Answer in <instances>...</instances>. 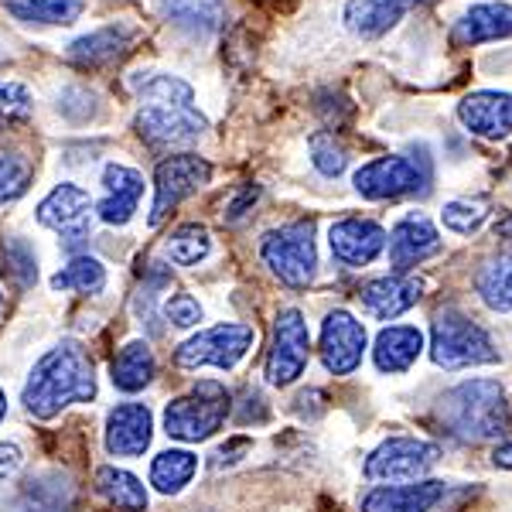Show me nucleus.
<instances>
[{
	"label": "nucleus",
	"instance_id": "obj_40",
	"mask_svg": "<svg viewBox=\"0 0 512 512\" xmlns=\"http://www.w3.org/2000/svg\"><path fill=\"white\" fill-rule=\"evenodd\" d=\"M21 465H24V454L18 444H0V478L18 475Z\"/></svg>",
	"mask_w": 512,
	"mask_h": 512
},
{
	"label": "nucleus",
	"instance_id": "obj_33",
	"mask_svg": "<svg viewBox=\"0 0 512 512\" xmlns=\"http://www.w3.org/2000/svg\"><path fill=\"white\" fill-rule=\"evenodd\" d=\"M55 291H79V294H99L106 287V267L96 256H76L69 267H62L52 277Z\"/></svg>",
	"mask_w": 512,
	"mask_h": 512
},
{
	"label": "nucleus",
	"instance_id": "obj_14",
	"mask_svg": "<svg viewBox=\"0 0 512 512\" xmlns=\"http://www.w3.org/2000/svg\"><path fill=\"white\" fill-rule=\"evenodd\" d=\"M458 120L468 134L482 140H502L512 134V96L499 89H478L458 103Z\"/></svg>",
	"mask_w": 512,
	"mask_h": 512
},
{
	"label": "nucleus",
	"instance_id": "obj_7",
	"mask_svg": "<svg viewBox=\"0 0 512 512\" xmlns=\"http://www.w3.org/2000/svg\"><path fill=\"white\" fill-rule=\"evenodd\" d=\"M212 178V164L198 154H175L164 158L154 171V209H151V226H161L168 219L171 209H178L188 195H195L198 188H205Z\"/></svg>",
	"mask_w": 512,
	"mask_h": 512
},
{
	"label": "nucleus",
	"instance_id": "obj_41",
	"mask_svg": "<svg viewBox=\"0 0 512 512\" xmlns=\"http://www.w3.org/2000/svg\"><path fill=\"white\" fill-rule=\"evenodd\" d=\"M256 198H260V188H256V185H246V188H243V195H239L236 202L229 205V219H239V216H243V212L250 209Z\"/></svg>",
	"mask_w": 512,
	"mask_h": 512
},
{
	"label": "nucleus",
	"instance_id": "obj_15",
	"mask_svg": "<svg viewBox=\"0 0 512 512\" xmlns=\"http://www.w3.org/2000/svg\"><path fill=\"white\" fill-rule=\"evenodd\" d=\"M328 246L345 267H366L386 250V229L373 219H342L328 229Z\"/></svg>",
	"mask_w": 512,
	"mask_h": 512
},
{
	"label": "nucleus",
	"instance_id": "obj_17",
	"mask_svg": "<svg viewBox=\"0 0 512 512\" xmlns=\"http://www.w3.org/2000/svg\"><path fill=\"white\" fill-rule=\"evenodd\" d=\"M103 202L96 205L99 219L106 226H127L134 219L140 198H144V175L137 168H127V164H106L103 171Z\"/></svg>",
	"mask_w": 512,
	"mask_h": 512
},
{
	"label": "nucleus",
	"instance_id": "obj_2",
	"mask_svg": "<svg viewBox=\"0 0 512 512\" xmlns=\"http://www.w3.org/2000/svg\"><path fill=\"white\" fill-rule=\"evenodd\" d=\"M444 431L458 441L478 444L509 431V403L499 379H468L448 390L437 403Z\"/></svg>",
	"mask_w": 512,
	"mask_h": 512
},
{
	"label": "nucleus",
	"instance_id": "obj_42",
	"mask_svg": "<svg viewBox=\"0 0 512 512\" xmlns=\"http://www.w3.org/2000/svg\"><path fill=\"white\" fill-rule=\"evenodd\" d=\"M492 461L499 468H512V441L509 444H499V448L492 451Z\"/></svg>",
	"mask_w": 512,
	"mask_h": 512
},
{
	"label": "nucleus",
	"instance_id": "obj_31",
	"mask_svg": "<svg viewBox=\"0 0 512 512\" xmlns=\"http://www.w3.org/2000/svg\"><path fill=\"white\" fill-rule=\"evenodd\" d=\"M198 472V458L192 451H161L158 458L151 461V485L164 495H175L185 489L188 482L195 478Z\"/></svg>",
	"mask_w": 512,
	"mask_h": 512
},
{
	"label": "nucleus",
	"instance_id": "obj_34",
	"mask_svg": "<svg viewBox=\"0 0 512 512\" xmlns=\"http://www.w3.org/2000/svg\"><path fill=\"white\" fill-rule=\"evenodd\" d=\"M489 219V205L482 198H465V202H448L441 209V222L451 229V233H461V236H472L482 222Z\"/></svg>",
	"mask_w": 512,
	"mask_h": 512
},
{
	"label": "nucleus",
	"instance_id": "obj_32",
	"mask_svg": "<svg viewBox=\"0 0 512 512\" xmlns=\"http://www.w3.org/2000/svg\"><path fill=\"white\" fill-rule=\"evenodd\" d=\"M212 250V239H209V229L198 226V222H188V226H178L175 233L168 236L164 243V256L178 267H195L202 263L205 256Z\"/></svg>",
	"mask_w": 512,
	"mask_h": 512
},
{
	"label": "nucleus",
	"instance_id": "obj_25",
	"mask_svg": "<svg viewBox=\"0 0 512 512\" xmlns=\"http://www.w3.org/2000/svg\"><path fill=\"white\" fill-rule=\"evenodd\" d=\"M154 352L147 342H130L123 345V349L117 352V359H113L110 373H113V386L123 393H137L144 390L147 383L154 379Z\"/></svg>",
	"mask_w": 512,
	"mask_h": 512
},
{
	"label": "nucleus",
	"instance_id": "obj_38",
	"mask_svg": "<svg viewBox=\"0 0 512 512\" xmlns=\"http://www.w3.org/2000/svg\"><path fill=\"white\" fill-rule=\"evenodd\" d=\"M164 315H168V321H175L178 328H192L202 321V304L192 294H175L164 304Z\"/></svg>",
	"mask_w": 512,
	"mask_h": 512
},
{
	"label": "nucleus",
	"instance_id": "obj_44",
	"mask_svg": "<svg viewBox=\"0 0 512 512\" xmlns=\"http://www.w3.org/2000/svg\"><path fill=\"white\" fill-rule=\"evenodd\" d=\"M4 414H7V396H4V390H0V420H4Z\"/></svg>",
	"mask_w": 512,
	"mask_h": 512
},
{
	"label": "nucleus",
	"instance_id": "obj_23",
	"mask_svg": "<svg viewBox=\"0 0 512 512\" xmlns=\"http://www.w3.org/2000/svg\"><path fill=\"white\" fill-rule=\"evenodd\" d=\"M424 352V335L414 325H390L376 338V369L379 373H407Z\"/></svg>",
	"mask_w": 512,
	"mask_h": 512
},
{
	"label": "nucleus",
	"instance_id": "obj_5",
	"mask_svg": "<svg viewBox=\"0 0 512 512\" xmlns=\"http://www.w3.org/2000/svg\"><path fill=\"white\" fill-rule=\"evenodd\" d=\"M260 256L287 287H308L318 267L315 222H291V226L270 229L260 243Z\"/></svg>",
	"mask_w": 512,
	"mask_h": 512
},
{
	"label": "nucleus",
	"instance_id": "obj_27",
	"mask_svg": "<svg viewBox=\"0 0 512 512\" xmlns=\"http://www.w3.org/2000/svg\"><path fill=\"white\" fill-rule=\"evenodd\" d=\"M4 4L18 21L59 24V28L76 24L82 18V11H86V0H4Z\"/></svg>",
	"mask_w": 512,
	"mask_h": 512
},
{
	"label": "nucleus",
	"instance_id": "obj_11",
	"mask_svg": "<svg viewBox=\"0 0 512 512\" xmlns=\"http://www.w3.org/2000/svg\"><path fill=\"white\" fill-rule=\"evenodd\" d=\"M209 120L195 106H144L137 113V134L154 147H192Z\"/></svg>",
	"mask_w": 512,
	"mask_h": 512
},
{
	"label": "nucleus",
	"instance_id": "obj_9",
	"mask_svg": "<svg viewBox=\"0 0 512 512\" xmlns=\"http://www.w3.org/2000/svg\"><path fill=\"white\" fill-rule=\"evenodd\" d=\"M311 335L308 321L297 308H284L274 321V345L267 355V383L270 386H291L308 366Z\"/></svg>",
	"mask_w": 512,
	"mask_h": 512
},
{
	"label": "nucleus",
	"instance_id": "obj_24",
	"mask_svg": "<svg viewBox=\"0 0 512 512\" xmlns=\"http://www.w3.org/2000/svg\"><path fill=\"white\" fill-rule=\"evenodd\" d=\"M134 38H137V31L127 28V24H106V28L93 31V35L72 41L69 59L79 62V65H106L113 59H120Z\"/></svg>",
	"mask_w": 512,
	"mask_h": 512
},
{
	"label": "nucleus",
	"instance_id": "obj_21",
	"mask_svg": "<svg viewBox=\"0 0 512 512\" xmlns=\"http://www.w3.org/2000/svg\"><path fill=\"white\" fill-rule=\"evenodd\" d=\"M424 0H349L345 7V24L359 38H383L386 31L403 21Z\"/></svg>",
	"mask_w": 512,
	"mask_h": 512
},
{
	"label": "nucleus",
	"instance_id": "obj_1",
	"mask_svg": "<svg viewBox=\"0 0 512 512\" xmlns=\"http://www.w3.org/2000/svg\"><path fill=\"white\" fill-rule=\"evenodd\" d=\"M96 396L93 359L76 342H62L38 359L24 386V407L31 417L52 420L69 403H89Z\"/></svg>",
	"mask_w": 512,
	"mask_h": 512
},
{
	"label": "nucleus",
	"instance_id": "obj_39",
	"mask_svg": "<svg viewBox=\"0 0 512 512\" xmlns=\"http://www.w3.org/2000/svg\"><path fill=\"white\" fill-rule=\"evenodd\" d=\"M7 260L14 263V274H21V284L28 287V284H35V277H38V263H35V256L28 253V246L24 243H14L11 246V253H7Z\"/></svg>",
	"mask_w": 512,
	"mask_h": 512
},
{
	"label": "nucleus",
	"instance_id": "obj_30",
	"mask_svg": "<svg viewBox=\"0 0 512 512\" xmlns=\"http://www.w3.org/2000/svg\"><path fill=\"white\" fill-rule=\"evenodd\" d=\"M475 287L492 311H512V250L485 263L475 277Z\"/></svg>",
	"mask_w": 512,
	"mask_h": 512
},
{
	"label": "nucleus",
	"instance_id": "obj_22",
	"mask_svg": "<svg viewBox=\"0 0 512 512\" xmlns=\"http://www.w3.org/2000/svg\"><path fill=\"white\" fill-rule=\"evenodd\" d=\"M444 499V482H414V485H379L366 492L362 512H431Z\"/></svg>",
	"mask_w": 512,
	"mask_h": 512
},
{
	"label": "nucleus",
	"instance_id": "obj_3",
	"mask_svg": "<svg viewBox=\"0 0 512 512\" xmlns=\"http://www.w3.org/2000/svg\"><path fill=\"white\" fill-rule=\"evenodd\" d=\"M229 417V390L216 379H202L192 386V393L178 396L164 407V431L175 441L198 444L226 424Z\"/></svg>",
	"mask_w": 512,
	"mask_h": 512
},
{
	"label": "nucleus",
	"instance_id": "obj_6",
	"mask_svg": "<svg viewBox=\"0 0 512 512\" xmlns=\"http://www.w3.org/2000/svg\"><path fill=\"white\" fill-rule=\"evenodd\" d=\"M253 342L256 332L250 325H216L198 332L195 338H188V342H181L175 362L181 369H198V366L233 369L253 349Z\"/></svg>",
	"mask_w": 512,
	"mask_h": 512
},
{
	"label": "nucleus",
	"instance_id": "obj_29",
	"mask_svg": "<svg viewBox=\"0 0 512 512\" xmlns=\"http://www.w3.org/2000/svg\"><path fill=\"white\" fill-rule=\"evenodd\" d=\"M164 14L192 35H212L226 21V7L219 0H168Z\"/></svg>",
	"mask_w": 512,
	"mask_h": 512
},
{
	"label": "nucleus",
	"instance_id": "obj_10",
	"mask_svg": "<svg viewBox=\"0 0 512 512\" xmlns=\"http://www.w3.org/2000/svg\"><path fill=\"white\" fill-rule=\"evenodd\" d=\"M441 458V448L431 441H417V437H390L386 444L369 454L366 475L373 482H410V478L431 472Z\"/></svg>",
	"mask_w": 512,
	"mask_h": 512
},
{
	"label": "nucleus",
	"instance_id": "obj_35",
	"mask_svg": "<svg viewBox=\"0 0 512 512\" xmlns=\"http://www.w3.org/2000/svg\"><path fill=\"white\" fill-rule=\"evenodd\" d=\"M31 164L18 158V154H0V205L14 202L28 192Z\"/></svg>",
	"mask_w": 512,
	"mask_h": 512
},
{
	"label": "nucleus",
	"instance_id": "obj_19",
	"mask_svg": "<svg viewBox=\"0 0 512 512\" xmlns=\"http://www.w3.org/2000/svg\"><path fill=\"white\" fill-rule=\"evenodd\" d=\"M424 280L420 277H407V274H390V277H379V280H369L366 287H362V304H366V311L373 318H383L390 321L396 315H403V311H410L414 304L420 301V294H424Z\"/></svg>",
	"mask_w": 512,
	"mask_h": 512
},
{
	"label": "nucleus",
	"instance_id": "obj_13",
	"mask_svg": "<svg viewBox=\"0 0 512 512\" xmlns=\"http://www.w3.org/2000/svg\"><path fill=\"white\" fill-rule=\"evenodd\" d=\"M366 352V328L349 311H332L321 325V362L332 376H349L359 369Z\"/></svg>",
	"mask_w": 512,
	"mask_h": 512
},
{
	"label": "nucleus",
	"instance_id": "obj_26",
	"mask_svg": "<svg viewBox=\"0 0 512 512\" xmlns=\"http://www.w3.org/2000/svg\"><path fill=\"white\" fill-rule=\"evenodd\" d=\"M96 492L103 495L110 506H117L123 512H144L147 509V489L137 475L123 472V468H99L96 472Z\"/></svg>",
	"mask_w": 512,
	"mask_h": 512
},
{
	"label": "nucleus",
	"instance_id": "obj_37",
	"mask_svg": "<svg viewBox=\"0 0 512 512\" xmlns=\"http://www.w3.org/2000/svg\"><path fill=\"white\" fill-rule=\"evenodd\" d=\"M31 93L21 82H0V120H28Z\"/></svg>",
	"mask_w": 512,
	"mask_h": 512
},
{
	"label": "nucleus",
	"instance_id": "obj_8",
	"mask_svg": "<svg viewBox=\"0 0 512 512\" xmlns=\"http://www.w3.org/2000/svg\"><path fill=\"white\" fill-rule=\"evenodd\" d=\"M427 181H431V171L427 168H417V161L390 154V158H376V161L362 164V168L355 171L352 185L362 198L386 202V198L427 192Z\"/></svg>",
	"mask_w": 512,
	"mask_h": 512
},
{
	"label": "nucleus",
	"instance_id": "obj_20",
	"mask_svg": "<svg viewBox=\"0 0 512 512\" xmlns=\"http://www.w3.org/2000/svg\"><path fill=\"white\" fill-rule=\"evenodd\" d=\"M499 38H512V4H475L451 28V41L458 48L485 45V41Z\"/></svg>",
	"mask_w": 512,
	"mask_h": 512
},
{
	"label": "nucleus",
	"instance_id": "obj_43",
	"mask_svg": "<svg viewBox=\"0 0 512 512\" xmlns=\"http://www.w3.org/2000/svg\"><path fill=\"white\" fill-rule=\"evenodd\" d=\"M495 236H512V212H509V219L495 222Z\"/></svg>",
	"mask_w": 512,
	"mask_h": 512
},
{
	"label": "nucleus",
	"instance_id": "obj_12",
	"mask_svg": "<svg viewBox=\"0 0 512 512\" xmlns=\"http://www.w3.org/2000/svg\"><path fill=\"white\" fill-rule=\"evenodd\" d=\"M38 222L65 236V243H79L93 229V198L79 185H55L38 205Z\"/></svg>",
	"mask_w": 512,
	"mask_h": 512
},
{
	"label": "nucleus",
	"instance_id": "obj_16",
	"mask_svg": "<svg viewBox=\"0 0 512 512\" xmlns=\"http://www.w3.org/2000/svg\"><path fill=\"white\" fill-rule=\"evenodd\" d=\"M386 243H390V263L396 274H407L410 267H417V263H424L427 256L441 250V236H437L434 222L420 216V212H410V216L396 222Z\"/></svg>",
	"mask_w": 512,
	"mask_h": 512
},
{
	"label": "nucleus",
	"instance_id": "obj_28",
	"mask_svg": "<svg viewBox=\"0 0 512 512\" xmlns=\"http://www.w3.org/2000/svg\"><path fill=\"white\" fill-rule=\"evenodd\" d=\"M130 89L144 99L147 106H192L195 89L178 76H164V72H144V76H130Z\"/></svg>",
	"mask_w": 512,
	"mask_h": 512
},
{
	"label": "nucleus",
	"instance_id": "obj_18",
	"mask_svg": "<svg viewBox=\"0 0 512 512\" xmlns=\"http://www.w3.org/2000/svg\"><path fill=\"white\" fill-rule=\"evenodd\" d=\"M154 417L144 403H120L110 417H106V448L117 458H137L151 448Z\"/></svg>",
	"mask_w": 512,
	"mask_h": 512
},
{
	"label": "nucleus",
	"instance_id": "obj_36",
	"mask_svg": "<svg viewBox=\"0 0 512 512\" xmlns=\"http://www.w3.org/2000/svg\"><path fill=\"white\" fill-rule=\"evenodd\" d=\"M311 161H315V168L325 178H338L345 171V164H349V158H345V147L338 144L335 134H325V130L311 137Z\"/></svg>",
	"mask_w": 512,
	"mask_h": 512
},
{
	"label": "nucleus",
	"instance_id": "obj_4",
	"mask_svg": "<svg viewBox=\"0 0 512 512\" xmlns=\"http://www.w3.org/2000/svg\"><path fill=\"white\" fill-rule=\"evenodd\" d=\"M431 359L441 369H472L499 362V349L472 318L461 311H441L431 328Z\"/></svg>",
	"mask_w": 512,
	"mask_h": 512
}]
</instances>
